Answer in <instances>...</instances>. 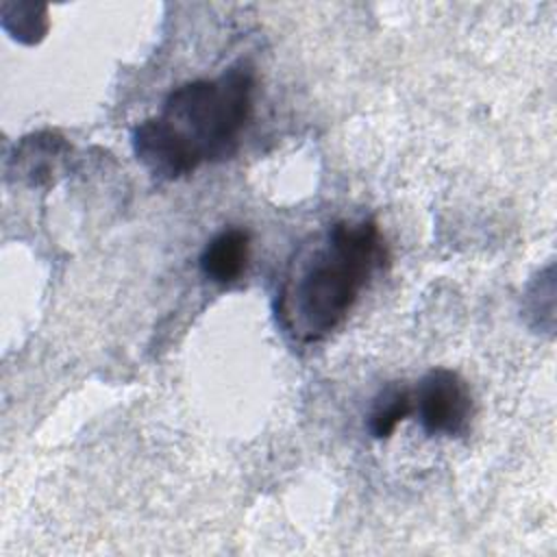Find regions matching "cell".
<instances>
[{
	"label": "cell",
	"instance_id": "obj_5",
	"mask_svg": "<svg viewBox=\"0 0 557 557\" xmlns=\"http://www.w3.org/2000/svg\"><path fill=\"white\" fill-rule=\"evenodd\" d=\"M413 413V392L394 381L379 389L366 418V429L374 440H387L394 435L400 422Z\"/></svg>",
	"mask_w": 557,
	"mask_h": 557
},
{
	"label": "cell",
	"instance_id": "obj_4",
	"mask_svg": "<svg viewBox=\"0 0 557 557\" xmlns=\"http://www.w3.org/2000/svg\"><path fill=\"white\" fill-rule=\"evenodd\" d=\"M250 259V233L224 228L213 235L200 252V272L215 285H233L246 272Z\"/></svg>",
	"mask_w": 557,
	"mask_h": 557
},
{
	"label": "cell",
	"instance_id": "obj_2",
	"mask_svg": "<svg viewBox=\"0 0 557 557\" xmlns=\"http://www.w3.org/2000/svg\"><path fill=\"white\" fill-rule=\"evenodd\" d=\"M387 259L374 220H337L292 259L278 298L276 318L300 344L333 333L350 313L372 274Z\"/></svg>",
	"mask_w": 557,
	"mask_h": 557
},
{
	"label": "cell",
	"instance_id": "obj_1",
	"mask_svg": "<svg viewBox=\"0 0 557 557\" xmlns=\"http://www.w3.org/2000/svg\"><path fill=\"white\" fill-rule=\"evenodd\" d=\"M255 83V67L239 61L215 78H196L174 87L161 113L133 128L137 161L152 176L176 181L202 163L231 159L252 115Z\"/></svg>",
	"mask_w": 557,
	"mask_h": 557
},
{
	"label": "cell",
	"instance_id": "obj_3",
	"mask_svg": "<svg viewBox=\"0 0 557 557\" xmlns=\"http://www.w3.org/2000/svg\"><path fill=\"white\" fill-rule=\"evenodd\" d=\"M411 392L413 413L426 435L459 437L468 431L474 403L468 383L455 370L433 368Z\"/></svg>",
	"mask_w": 557,
	"mask_h": 557
}]
</instances>
